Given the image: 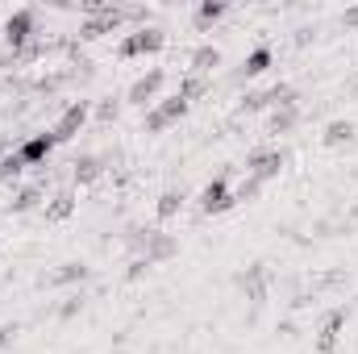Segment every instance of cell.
Returning <instances> with one entry per match:
<instances>
[{"label": "cell", "instance_id": "6da1fadb", "mask_svg": "<svg viewBox=\"0 0 358 354\" xmlns=\"http://www.w3.org/2000/svg\"><path fill=\"white\" fill-rule=\"evenodd\" d=\"M4 46H8V55H21L34 38H38V13L34 8H17L8 21H4Z\"/></svg>", "mask_w": 358, "mask_h": 354}, {"label": "cell", "instance_id": "7a4b0ae2", "mask_svg": "<svg viewBox=\"0 0 358 354\" xmlns=\"http://www.w3.org/2000/svg\"><path fill=\"white\" fill-rule=\"evenodd\" d=\"M88 117H92V104L88 100H76V104H67L63 113H59V121L50 125V138L55 142H71L84 125H88Z\"/></svg>", "mask_w": 358, "mask_h": 354}, {"label": "cell", "instance_id": "3957f363", "mask_svg": "<svg viewBox=\"0 0 358 354\" xmlns=\"http://www.w3.org/2000/svg\"><path fill=\"white\" fill-rule=\"evenodd\" d=\"M234 208V192H229V171L217 176L213 183L200 187V213L204 217H217V213H229Z\"/></svg>", "mask_w": 358, "mask_h": 354}, {"label": "cell", "instance_id": "277c9868", "mask_svg": "<svg viewBox=\"0 0 358 354\" xmlns=\"http://www.w3.org/2000/svg\"><path fill=\"white\" fill-rule=\"evenodd\" d=\"M167 46V34L159 25H146V29H134L125 42H121V59H134V55H159Z\"/></svg>", "mask_w": 358, "mask_h": 354}, {"label": "cell", "instance_id": "5b68a950", "mask_svg": "<svg viewBox=\"0 0 358 354\" xmlns=\"http://www.w3.org/2000/svg\"><path fill=\"white\" fill-rule=\"evenodd\" d=\"M163 84H167V71H146V76H138L129 88H125V104H134V108H146V104H155V96L163 92Z\"/></svg>", "mask_w": 358, "mask_h": 354}, {"label": "cell", "instance_id": "8992f818", "mask_svg": "<svg viewBox=\"0 0 358 354\" xmlns=\"http://www.w3.org/2000/svg\"><path fill=\"white\" fill-rule=\"evenodd\" d=\"M271 271H267V263H250L242 275H238V288L246 292V300L250 304H267V296H271Z\"/></svg>", "mask_w": 358, "mask_h": 354}, {"label": "cell", "instance_id": "52a82bcc", "mask_svg": "<svg viewBox=\"0 0 358 354\" xmlns=\"http://www.w3.org/2000/svg\"><path fill=\"white\" fill-rule=\"evenodd\" d=\"M296 92L287 88V84H271V88H259V92H246L242 96V113H263V108H275V104H287Z\"/></svg>", "mask_w": 358, "mask_h": 354}, {"label": "cell", "instance_id": "ba28073f", "mask_svg": "<svg viewBox=\"0 0 358 354\" xmlns=\"http://www.w3.org/2000/svg\"><path fill=\"white\" fill-rule=\"evenodd\" d=\"M183 113H187V100H179V96H167L163 104H155V108L146 113V134H163L167 125H176Z\"/></svg>", "mask_w": 358, "mask_h": 354}, {"label": "cell", "instance_id": "9c48e42d", "mask_svg": "<svg viewBox=\"0 0 358 354\" xmlns=\"http://www.w3.org/2000/svg\"><path fill=\"white\" fill-rule=\"evenodd\" d=\"M59 142L50 138V129L46 134H34V138H25L21 146H17V155H21V163L25 167H46V159H50V150H55Z\"/></svg>", "mask_w": 358, "mask_h": 354}, {"label": "cell", "instance_id": "30bf717a", "mask_svg": "<svg viewBox=\"0 0 358 354\" xmlns=\"http://www.w3.org/2000/svg\"><path fill=\"white\" fill-rule=\"evenodd\" d=\"M283 159H287L283 150H255V155L246 159V176H255V179L267 183V179H275L283 171Z\"/></svg>", "mask_w": 358, "mask_h": 354}, {"label": "cell", "instance_id": "8fae6325", "mask_svg": "<svg viewBox=\"0 0 358 354\" xmlns=\"http://www.w3.org/2000/svg\"><path fill=\"white\" fill-rule=\"evenodd\" d=\"M104 155H76L71 159V187H88V183H96L100 179V171H104Z\"/></svg>", "mask_w": 358, "mask_h": 354}, {"label": "cell", "instance_id": "7c38bea8", "mask_svg": "<svg viewBox=\"0 0 358 354\" xmlns=\"http://www.w3.org/2000/svg\"><path fill=\"white\" fill-rule=\"evenodd\" d=\"M92 275V267L88 263H80V259H71V263H63L59 271H50V275H42L38 283L42 288H67V283H84Z\"/></svg>", "mask_w": 358, "mask_h": 354}, {"label": "cell", "instance_id": "4fadbf2b", "mask_svg": "<svg viewBox=\"0 0 358 354\" xmlns=\"http://www.w3.org/2000/svg\"><path fill=\"white\" fill-rule=\"evenodd\" d=\"M176 250H179V242L171 238V234H163V229H155L150 234V242H146V267H159V263H167V259H176Z\"/></svg>", "mask_w": 358, "mask_h": 354}, {"label": "cell", "instance_id": "5bb4252c", "mask_svg": "<svg viewBox=\"0 0 358 354\" xmlns=\"http://www.w3.org/2000/svg\"><path fill=\"white\" fill-rule=\"evenodd\" d=\"M300 125V100L292 96L287 104H275L271 108V117H267V129L271 134H287V129H296Z\"/></svg>", "mask_w": 358, "mask_h": 354}, {"label": "cell", "instance_id": "9a60e30c", "mask_svg": "<svg viewBox=\"0 0 358 354\" xmlns=\"http://www.w3.org/2000/svg\"><path fill=\"white\" fill-rule=\"evenodd\" d=\"M42 200H46V183H38V179H34V183H25V187H17V192H13L8 213H34Z\"/></svg>", "mask_w": 358, "mask_h": 354}, {"label": "cell", "instance_id": "2e32d148", "mask_svg": "<svg viewBox=\"0 0 358 354\" xmlns=\"http://www.w3.org/2000/svg\"><path fill=\"white\" fill-rule=\"evenodd\" d=\"M346 317H350V309H338V313H329V317H325V325H321V338H317V351H321V354H329L334 346H338V334H342Z\"/></svg>", "mask_w": 358, "mask_h": 354}, {"label": "cell", "instance_id": "e0dca14e", "mask_svg": "<svg viewBox=\"0 0 358 354\" xmlns=\"http://www.w3.org/2000/svg\"><path fill=\"white\" fill-rule=\"evenodd\" d=\"M71 208H76V187H59L50 196V204H42V217L46 221H63V217H71Z\"/></svg>", "mask_w": 358, "mask_h": 354}, {"label": "cell", "instance_id": "ac0fdd59", "mask_svg": "<svg viewBox=\"0 0 358 354\" xmlns=\"http://www.w3.org/2000/svg\"><path fill=\"white\" fill-rule=\"evenodd\" d=\"M267 67H271V50H267V46H259V50H250V55H246V63L234 71V84H238V80H255V76H263Z\"/></svg>", "mask_w": 358, "mask_h": 354}, {"label": "cell", "instance_id": "d6986e66", "mask_svg": "<svg viewBox=\"0 0 358 354\" xmlns=\"http://www.w3.org/2000/svg\"><path fill=\"white\" fill-rule=\"evenodd\" d=\"M187 63H192V76H208V71L221 67V50H217V46H196Z\"/></svg>", "mask_w": 358, "mask_h": 354}, {"label": "cell", "instance_id": "ffe728a7", "mask_svg": "<svg viewBox=\"0 0 358 354\" xmlns=\"http://www.w3.org/2000/svg\"><path fill=\"white\" fill-rule=\"evenodd\" d=\"M321 142H325L329 150L350 146V142H355V121H329V125H325V134H321Z\"/></svg>", "mask_w": 358, "mask_h": 354}, {"label": "cell", "instance_id": "44dd1931", "mask_svg": "<svg viewBox=\"0 0 358 354\" xmlns=\"http://www.w3.org/2000/svg\"><path fill=\"white\" fill-rule=\"evenodd\" d=\"M183 204H187V187H167V192L159 196V217H163V221H171Z\"/></svg>", "mask_w": 358, "mask_h": 354}, {"label": "cell", "instance_id": "7402d4cb", "mask_svg": "<svg viewBox=\"0 0 358 354\" xmlns=\"http://www.w3.org/2000/svg\"><path fill=\"white\" fill-rule=\"evenodd\" d=\"M208 92H213V80H208V76H187V80H183V84H179V100H187V104H192V100H200V96H208Z\"/></svg>", "mask_w": 358, "mask_h": 354}, {"label": "cell", "instance_id": "603a6c76", "mask_svg": "<svg viewBox=\"0 0 358 354\" xmlns=\"http://www.w3.org/2000/svg\"><path fill=\"white\" fill-rule=\"evenodd\" d=\"M225 13H229V8H225L221 0H204V4L196 8V29H208V25H213V21H221Z\"/></svg>", "mask_w": 358, "mask_h": 354}, {"label": "cell", "instance_id": "cb8c5ba5", "mask_svg": "<svg viewBox=\"0 0 358 354\" xmlns=\"http://www.w3.org/2000/svg\"><path fill=\"white\" fill-rule=\"evenodd\" d=\"M259 192H263V179L246 176L238 187H234V204H250V200H259Z\"/></svg>", "mask_w": 358, "mask_h": 354}, {"label": "cell", "instance_id": "d4e9b609", "mask_svg": "<svg viewBox=\"0 0 358 354\" xmlns=\"http://www.w3.org/2000/svg\"><path fill=\"white\" fill-rule=\"evenodd\" d=\"M21 171H25V163H21V155H17V150H8V155L0 159V183H8V179H17Z\"/></svg>", "mask_w": 358, "mask_h": 354}, {"label": "cell", "instance_id": "484cf974", "mask_svg": "<svg viewBox=\"0 0 358 354\" xmlns=\"http://www.w3.org/2000/svg\"><path fill=\"white\" fill-rule=\"evenodd\" d=\"M121 104H125V100H117V96H104V100L96 104V121H104V125H108V121H117V117H121Z\"/></svg>", "mask_w": 358, "mask_h": 354}, {"label": "cell", "instance_id": "4316f807", "mask_svg": "<svg viewBox=\"0 0 358 354\" xmlns=\"http://www.w3.org/2000/svg\"><path fill=\"white\" fill-rule=\"evenodd\" d=\"M84 304H88V292H84V288H80V292H71V296H67V300H63V304H59V309H55V313H59V317H63V321H67V317H76V313H80V309H84Z\"/></svg>", "mask_w": 358, "mask_h": 354}, {"label": "cell", "instance_id": "83f0119b", "mask_svg": "<svg viewBox=\"0 0 358 354\" xmlns=\"http://www.w3.org/2000/svg\"><path fill=\"white\" fill-rule=\"evenodd\" d=\"M17 338V325H0V346H8Z\"/></svg>", "mask_w": 358, "mask_h": 354}, {"label": "cell", "instance_id": "f1b7e54d", "mask_svg": "<svg viewBox=\"0 0 358 354\" xmlns=\"http://www.w3.org/2000/svg\"><path fill=\"white\" fill-rule=\"evenodd\" d=\"M342 25H358V4H350V8L342 13Z\"/></svg>", "mask_w": 358, "mask_h": 354}, {"label": "cell", "instance_id": "f546056e", "mask_svg": "<svg viewBox=\"0 0 358 354\" xmlns=\"http://www.w3.org/2000/svg\"><path fill=\"white\" fill-rule=\"evenodd\" d=\"M4 155H8V138H0V159H4Z\"/></svg>", "mask_w": 358, "mask_h": 354}]
</instances>
